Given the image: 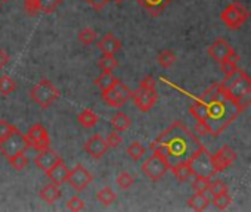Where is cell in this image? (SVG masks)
I'll list each match as a JSON object with an SVG mask.
<instances>
[{
	"instance_id": "cell-1",
	"label": "cell",
	"mask_w": 251,
	"mask_h": 212,
	"mask_svg": "<svg viewBox=\"0 0 251 212\" xmlns=\"http://www.w3.org/2000/svg\"><path fill=\"white\" fill-rule=\"evenodd\" d=\"M201 148L202 143L198 140L197 134L189 131V128L180 121L173 123L151 145L152 150L160 152L167 158L170 167L176 162L188 161Z\"/></svg>"
},
{
	"instance_id": "cell-2",
	"label": "cell",
	"mask_w": 251,
	"mask_h": 212,
	"mask_svg": "<svg viewBox=\"0 0 251 212\" xmlns=\"http://www.w3.org/2000/svg\"><path fill=\"white\" fill-rule=\"evenodd\" d=\"M207 108L208 112L205 123L210 126L211 136L214 137L223 133V130L242 112L238 102L225 90H222L216 99L207 103Z\"/></svg>"
},
{
	"instance_id": "cell-3",
	"label": "cell",
	"mask_w": 251,
	"mask_h": 212,
	"mask_svg": "<svg viewBox=\"0 0 251 212\" xmlns=\"http://www.w3.org/2000/svg\"><path fill=\"white\" fill-rule=\"evenodd\" d=\"M132 99L135 102V105L139 108L141 112H148L152 109V106L157 103L158 100V93H157V87H155V80L148 75L144 78V81L141 83L139 88L132 93Z\"/></svg>"
},
{
	"instance_id": "cell-4",
	"label": "cell",
	"mask_w": 251,
	"mask_h": 212,
	"mask_svg": "<svg viewBox=\"0 0 251 212\" xmlns=\"http://www.w3.org/2000/svg\"><path fill=\"white\" fill-rule=\"evenodd\" d=\"M30 96L31 99L39 105L42 106L43 109L49 108V106L58 100L59 97V90L55 87V84L49 80H40L30 91Z\"/></svg>"
},
{
	"instance_id": "cell-5",
	"label": "cell",
	"mask_w": 251,
	"mask_h": 212,
	"mask_svg": "<svg viewBox=\"0 0 251 212\" xmlns=\"http://www.w3.org/2000/svg\"><path fill=\"white\" fill-rule=\"evenodd\" d=\"M30 148V142L25 134H23L18 128H15L5 140L0 142V152L9 159L18 153H24Z\"/></svg>"
},
{
	"instance_id": "cell-6",
	"label": "cell",
	"mask_w": 251,
	"mask_h": 212,
	"mask_svg": "<svg viewBox=\"0 0 251 212\" xmlns=\"http://www.w3.org/2000/svg\"><path fill=\"white\" fill-rule=\"evenodd\" d=\"M248 17H250L248 9L241 2H233V3L227 5L223 9V12L220 14V20L230 30L241 28L245 24V21L248 20Z\"/></svg>"
},
{
	"instance_id": "cell-7",
	"label": "cell",
	"mask_w": 251,
	"mask_h": 212,
	"mask_svg": "<svg viewBox=\"0 0 251 212\" xmlns=\"http://www.w3.org/2000/svg\"><path fill=\"white\" fill-rule=\"evenodd\" d=\"M169 170H170V162L167 161V158L155 150L142 165V172L152 181L161 180Z\"/></svg>"
},
{
	"instance_id": "cell-8",
	"label": "cell",
	"mask_w": 251,
	"mask_h": 212,
	"mask_svg": "<svg viewBox=\"0 0 251 212\" xmlns=\"http://www.w3.org/2000/svg\"><path fill=\"white\" fill-rule=\"evenodd\" d=\"M188 164L191 165L194 175H205L211 178L216 174V170L211 162V153L204 146L188 159Z\"/></svg>"
},
{
	"instance_id": "cell-9",
	"label": "cell",
	"mask_w": 251,
	"mask_h": 212,
	"mask_svg": "<svg viewBox=\"0 0 251 212\" xmlns=\"http://www.w3.org/2000/svg\"><path fill=\"white\" fill-rule=\"evenodd\" d=\"M102 97L112 108H121L126 102L132 99V91L124 83L118 81L106 91H102Z\"/></svg>"
},
{
	"instance_id": "cell-10",
	"label": "cell",
	"mask_w": 251,
	"mask_h": 212,
	"mask_svg": "<svg viewBox=\"0 0 251 212\" xmlns=\"http://www.w3.org/2000/svg\"><path fill=\"white\" fill-rule=\"evenodd\" d=\"M92 181H93L92 174H90L81 164L75 165L74 170L70 171L68 183H70V186H71L75 191H78V193L83 191Z\"/></svg>"
},
{
	"instance_id": "cell-11",
	"label": "cell",
	"mask_w": 251,
	"mask_h": 212,
	"mask_svg": "<svg viewBox=\"0 0 251 212\" xmlns=\"http://www.w3.org/2000/svg\"><path fill=\"white\" fill-rule=\"evenodd\" d=\"M235 159H236V152L229 146H223L216 155H211V162L216 172L225 171L227 167H230L235 162Z\"/></svg>"
},
{
	"instance_id": "cell-12",
	"label": "cell",
	"mask_w": 251,
	"mask_h": 212,
	"mask_svg": "<svg viewBox=\"0 0 251 212\" xmlns=\"http://www.w3.org/2000/svg\"><path fill=\"white\" fill-rule=\"evenodd\" d=\"M108 143L106 140L100 136V134H95L92 136L87 143L84 145V150L95 159H100L106 152H108Z\"/></svg>"
},
{
	"instance_id": "cell-13",
	"label": "cell",
	"mask_w": 251,
	"mask_h": 212,
	"mask_svg": "<svg viewBox=\"0 0 251 212\" xmlns=\"http://www.w3.org/2000/svg\"><path fill=\"white\" fill-rule=\"evenodd\" d=\"M233 49H232V46L225 40V39H217L208 49H207V52H208V55L216 61V62H222V61H225L226 58H227V55L232 52Z\"/></svg>"
},
{
	"instance_id": "cell-14",
	"label": "cell",
	"mask_w": 251,
	"mask_h": 212,
	"mask_svg": "<svg viewBox=\"0 0 251 212\" xmlns=\"http://www.w3.org/2000/svg\"><path fill=\"white\" fill-rule=\"evenodd\" d=\"M59 161H61V156H59L56 152H53V150H50V149H46V150H42V152L37 155V158L34 159V164L37 165V168H40L42 171L48 172V171H49L52 167H55Z\"/></svg>"
},
{
	"instance_id": "cell-15",
	"label": "cell",
	"mask_w": 251,
	"mask_h": 212,
	"mask_svg": "<svg viewBox=\"0 0 251 212\" xmlns=\"http://www.w3.org/2000/svg\"><path fill=\"white\" fill-rule=\"evenodd\" d=\"M48 178L50 180V183H55L58 186H62L64 183L68 181V175H70V170L68 167L64 164V161L61 159L55 167H52L48 172H46Z\"/></svg>"
},
{
	"instance_id": "cell-16",
	"label": "cell",
	"mask_w": 251,
	"mask_h": 212,
	"mask_svg": "<svg viewBox=\"0 0 251 212\" xmlns=\"http://www.w3.org/2000/svg\"><path fill=\"white\" fill-rule=\"evenodd\" d=\"M248 90H251V78L242 71V74L235 80V83L226 90L233 99H238L239 96H242L244 93H247Z\"/></svg>"
},
{
	"instance_id": "cell-17",
	"label": "cell",
	"mask_w": 251,
	"mask_h": 212,
	"mask_svg": "<svg viewBox=\"0 0 251 212\" xmlns=\"http://www.w3.org/2000/svg\"><path fill=\"white\" fill-rule=\"evenodd\" d=\"M123 47V43L114 36V34H105L102 37V40L98 43V49L103 53V55H115L117 52H120V49Z\"/></svg>"
},
{
	"instance_id": "cell-18",
	"label": "cell",
	"mask_w": 251,
	"mask_h": 212,
	"mask_svg": "<svg viewBox=\"0 0 251 212\" xmlns=\"http://www.w3.org/2000/svg\"><path fill=\"white\" fill-rule=\"evenodd\" d=\"M136 2L144 9H147L151 15L157 17L164 11V8L172 2V0H136Z\"/></svg>"
},
{
	"instance_id": "cell-19",
	"label": "cell",
	"mask_w": 251,
	"mask_h": 212,
	"mask_svg": "<svg viewBox=\"0 0 251 212\" xmlns=\"http://www.w3.org/2000/svg\"><path fill=\"white\" fill-rule=\"evenodd\" d=\"M173 175L179 180V181H188L194 174H192V170H191V165L188 164V161H180V162H176L170 167Z\"/></svg>"
},
{
	"instance_id": "cell-20",
	"label": "cell",
	"mask_w": 251,
	"mask_h": 212,
	"mask_svg": "<svg viewBox=\"0 0 251 212\" xmlns=\"http://www.w3.org/2000/svg\"><path fill=\"white\" fill-rule=\"evenodd\" d=\"M61 186L55 184V183H50V184H46L45 187H42V190L39 191V196L48 202V203H55L59 197H61Z\"/></svg>"
},
{
	"instance_id": "cell-21",
	"label": "cell",
	"mask_w": 251,
	"mask_h": 212,
	"mask_svg": "<svg viewBox=\"0 0 251 212\" xmlns=\"http://www.w3.org/2000/svg\"><path fill=\"white\" fill-rule=\"evenodd\" d=\"M210 199L205 196V193L202 191H195L189 199H188V206L194 211H204L207 209V206L210 205Z\"/></svg>"
},
{
	"instance_id": "cell-22",
	"label": "cell",
	"mask_w": 251,
	"mask_h": 212,
	"mask_svg": "<svg viewBox=\"0 0 251 212\" xmlns=\"http://www.w3.org/2000/svg\"><path fill=\"white\" fill-rule=\"evenodd\" d=\"M189 112H191V115H192L197 121H205V120H207V112H208L207 103L202 102L201 99L195 100V102L191 105Z\"/></svg>"
},
{
	"instance_id": "cell-23",
	"label": "cell",
	"mask_w": 251,
	"mask_h": 212,
	"mask_svg": "<svg viewBox=\"0 0 251 212\" xmlns=\"http://www.w3.org/2000/svg\"><path fill=\"white\" fill-rule=\"evenodd\" d=\"M115 83H118V80L112 75L111 71H103L96 80H95V84L98 85V88L100 91H106L108 88H111Z\"/></svg>"
},
{
	"instance_id": "cell-24",
	"label": "cell",
	"mask_w": 251,
	"mask_h": 212,
	"mask_svg": "<svg viewBox=\"0 0 251 212\" xmlns=\"http://www.w3.org/2000/svg\"><path fill=\"white\" fill-rule=\"evenodd\" d=\"M111 126L115 131H126L130 127V118L123 112H117L111 120Z\"/></svg>"
},
{
	"instance_id": "cell-25",
	"label": "cell",
	"mask_w": 251,
	"mask_h": 212,
	"mask_svg": "<svg viewBox=\"0 0 251 212\" xmlns=\"http://www.w3.org/2000/svg\"><path fill=\"white\" fill-rule=\"evenodd\" d=\"M78 123L84 127V128H92L98 124L99 118L98 115L92 111V109H84L80 115H78Z\"/></svg>"
},
{
	"instance_id": "cell-26",
	"label": "cell",
	"mask_w": 251,
	"mask_h": 212,
	"mask_svg": "<svg viewBox=\"0 0 251 212\" xmlns=\"http://www.w3.org/2000/svg\"><path fill=\"white\" fill-rule=\"evenodd\" d=\"M48 137H49V134H48L46 128H45L42 124H36V126H33V127L28 130V133H27V139H28L30 145H31V143H34V142H37V140L48 139Z\"/></svg>"
},
{
	"instance_id": "cell-27",
	"label": "cell",
	"mask_w": 251,
	"mask_h": 212,
	"mask_svg": "<svg viewBox=\"0 0 251 212\" xmlns=\"http://www.w3.org/2000/svg\"><path fill=\"white\" fill-rule=\"evenodd\" d=\"M226 190H227V186L222 180H214V181H210V186H208V189L204 193L211 200L214 196H217V194H220V193H223Z\"/></svg>"
},
{
	"instance_id": "cell-28",
	"label": "cell",
	"mask_w": 251,
	"mask_h": 212,
	"mask_svg": "<svg viewBox=\"0 0 251 212\" xmlns=\"http://www.w3.org/2000/svg\"><path fill=\"white\" fill-rule=\"evenodd\" d=\"M96 199L103 205V206H109L115 202L117 199V194L114 193V190H111L109 187H103L98 191L96 194Z\"/></svg>"
},
{
	"instance_id": "cell-29",
	"label": "cell",
	"mask_w": 251,
	"mask_h": 212,
	"mask_svg": "<svg viewBox=\"0 0 251 212\" xmlns=\"http://www.w3.org/2000/svg\"><path fill=\"white\" fill-rule=\"evenodd\" d=\"M126 152H127V155L132 161H141L145 155V148L139 142H133L132 145L127 146Z\"/></svg>"
},
{
	"instance_id": "cell-30",
	"label": "cell",
	"mask_w": 251,
	"mask_h": 212,
	"mask_svg": "<svg viewBox=\"0 0 251 212\" xmlns=\"http://www.w3.org/2000/svg\"><path fill=\"white\" fill-rule=\"evenodd\" d=\"M157 61H158V64H160L163 68H170V66L176 62V55H175L173 50L166 49V50H163V52L158 53Z\"/></svg>"
},
{
	"instance_id": "cell-31",
	"label": "cell",
	"mask_w": 251,
	"mask_h": 212,
	"mask_svg": "<svg viewBox=\"0 0 251 212\" xmlns=\"http://www.w3.org/2000/svg\"><path fill=\"white\" fill-rule=\"evenodd\" d=\"M15 88H17V83L9 75H2V77H0V94L8 96L12 91H15Z\"/></svg>"
},
{
	"instance_id": "cell-32",
	"label": "cell",
	"mask_w": 251,
	"mask_h": 212,
	"mask_svg": "<svg viewBox=\"0 0 251 212\" xmlns=\"http://www.w3.org/2000/svg\"><path fill=\"white\" fill-rule=\"evenodd\" d=\"M98 66L102 71H112L118 66V61L114 58V55H102L98 61Z\"/></svg>"
},
{
	"instance_id": "cell-33",
	"label": "cell",
	"mask_w": 251,
	"mask_h": 212,
	"mask_svg": "<svg viewBox=\"0 0 251 212\" xmlns=\"http://www.w3.org/2000/svg\"><path fill=\"white\" fill-rule=\"evenodd\" d=\"M211 202L214 203V206H216L217 209L225 211V209L232 203V196H230V194H229V191L226 190V191H223V193H220V194L214 196V197L211 199Z\"/></svg>"
},
{
	"instance_id": "cell-34",
	"label": "cell",
	"mask_w": 251,
	"mask_h": 212,
	"mask_svg": "<svg viewBox=\"0 0 251 212\" xmlns=\"http://www.w3.org/2000/svg\"><path fill=\"white\" fill-rule=\"evenodd\" d=\"M96 37H98L96 31H95V30H92L90 27H86V28H83V30L78 33V40H80L83 44H86V46H89V44L95 43Z\"/></svg>"
},
{
	"instance_id": "cell-35",
	"label": "cell",
	"mask_w": 251,
	"mask_h": 212,
	"mask_svg": "<svg viewBox=\"0 0 251 212\" xmlns=\"http://www.w3.org/2000/svg\"><path fill=\"white\" fill-rule=\"evenodd\" d=\"M133 183H135V180H133V177H132L129 172L123 171V172H120V174L117 175V186H118L120 189H123V190L130 189V187L133 186Z\"/></svg>"
},
{
	"instance_id": "cell-36",
	"label": "cell",
	"mask_w": 251,
	"mask_h": 212,
	"mask_svg": "<svg viewBox=\"0 0 251 212\" xmlns=\"http://www.w3.org/2000/svg\"><path fill=\"white\" fill-rule=\"evenodd\" d=\"M220 93H222V87H220V84H219V83H214V84H211V85L204 91V94H202L201 100H202V102H205V103H208V102H211L213 99H216Z\"/></svg>"
},
{
	"instance_id": "cell-37",
	"label": "cell",
	"mask_w": 251,
	"mask_h": 212,
	"mask_svg": "<svg viewBox=\"0 0 251 212\" xmlns=\"http://www.w3.org/2000/svg\"><path fill=\"white\" fill-rule=\"evenodd\" d=\"M39 6H40V12L43 14H52L59 5L62 0H37Z\"/></svg>"
},
{
	"instance_id": "cell-38",
	"label": "cell",
	"mask_w": 251,
	"mask_h": 212,
	"mask_svg": "<svg viewBox=\"0 0 251 212\" xmlns=\"http://www.w3.org/2000/svg\"><path fill=\"white\" fill-rule=\"evenodd\" d=\"M8 161L11 162V165H12L14 170H17V171H23V170L28 165V158H27L24 153H18V155L9 158Z\"/></svg>"
},
{
	"instance_id": "cell-39",
	"label": "cell",
	"mask_w": 251,
	"mask_h": 212,
	"mask_svg": "<svg viewBox=\"0 0 251 212\" xmlns=\"http://www.w3.org/2000/svg\"><path fill=\"white\" fill-rule=\"evenodd\" d=\"M210 186V177H205V175H195L194 177V181H192V187L195 191H205Z\"/></svg>"
},
{
	"instance_id": "cell-40",
	"label": "cell",
	"mask_w": 251,
	"mask_h": 212,
	"mask_svg": "<svg viewBox=\"0 0 251 212\" xmlns=\"http://www.w3.org/2000/svg\"><path fill=\"white\" fill-rule=\"evenodd\" d=\"M67 209L68 211H73V212H78V211L84 209V200L80 196H73L67 202Z\"/></svg>"
},
{
	"instance_id": "cell-41",
	"label": "cell",
	"mask_w": 251,
	"mask_h": 212,
	"mask_svg": "<svg viewBox=\"0 0 251 212\" xmlns=\"http://www.w3.org/2000/svg\"><path fill=\"white\" fill-rule=\"evenodd\" d=\"M24 9L30 17H36L40 12V6L37 0H24Z\"/></svg>"
},
{
	"instance_id": "cell-42",
	"label": "cell",
	"mask_w": 251,
	"mask_h": 212,
	"mask_svg": "<svg viewBox=\"0 0 251 212\" xmlns=\"http://www.w3.org/2000/svg\"><path fill=\"white\" fill-rule=\"evenodd\" d=\"M194 130H195V134H197V136H200V137H205V136L211 134L210 126H208L205 121H197V124H195V127H194Z\"/></svg>"
},
{
	"instance_id": "cell-43",
	"label": "cell",
	"mask_w": 251,
	"mask_h": 212,
	"mask_svg": "<svg viewBox=\"0 0 251 212\" xmlns=\"http://www.w3.org/2000/svg\"><path fill=\"white\" fill-rule=\"evenodd\" d=\"M17 127H14L12 124H9L8 121H5V120H2L0 121V142L2 140H5L14 130H15Z\"/></svg>"
},
{
	"instance_id": "cell-44",
	"label": "cell",
	"mask_w": 251,
	"mask_h": 212,
	"mask_svg": "<svg viewBox=\"0 0 251 212\" xmlns=\"http://www.w3.org/2000/svg\"><path fill=\"white\" fill-rule=\"evenodd\" d=\"M105 140L108 143V148H118L123 143V139H121V136L117 131H111Z\"/></svg>"
},
{
	"instance_id": "cell-45",
	"label": "cell",
	"mask_w": 251,
	"mask_h": 212,
	"mask_svg": "<svg viewBox=\"0 0 251 212\" xmlns=\"http://www.w3.org/2000/svg\"><path fill=\"white\" fill-rule=\"evenodd\" d=\"M220 68H222V71L227 75V74H232L233 71L238 69V64H235V62H232L230 59L226 58L225 61L220 62Z\"/></svg>"
},
{
	"instance_id": "cell-46",
	"label": "cell",
	"mask_w": 251,
	"mask_h": 212,
	"mask_svg": "<svg viewBox=\"0 0 251 212\" xmlns=\"http://www.w3.org/2000/svg\"><path fill=\"white\" fill-rule=\"evenodd\" d=\"M86 2L96 11H102L106 3H109L111 0H86Z\"/></svg>"
},
{
	"instance_id": "cell-47",
	"label": "cell",
	"mask_w": 251,
	"mask_h": 212,
	"mask_svg": "<svg viewBox=\"0 0 251 212\" xmlns=\"http://www.w3.org/2000/svg\"><path fill=\"white\" fill-rule=\"evenodd\" d=\"M8 62H9V55H8V52L3 50V49H0V69H3V68L8 65Z\"/></svg>"
},
{
	"instance_id": "cell-48",
	"label": "cell",
	"mask_w": 251,
	"mask_h": 212,
	"mask_svg": "<svg viewBox=\"0 0 251 212\" xmlns=\"http://www.w3.org/2000/svg\"><path fill=\"white\" fill-rule=\"evenodd\" d=\"M111 2H114V3H117V5H121L124 0H111Z\"/></svg>"
},
{
	"instance_id": "cell-49",
	"label": "cell",
	"mask_w": 251,
	"mask_h": 212,
	"mask_svg": "<svg viewBox=\"0 0 251 212\" xmlns=\"http://www.w3.org/2000/svg\"><path fill=\"white\" fill-rule=\"evenodd\" d=\"M0 2H2V3H3V2H8V0H0Z\"/></svg>"
}]
</instances>
